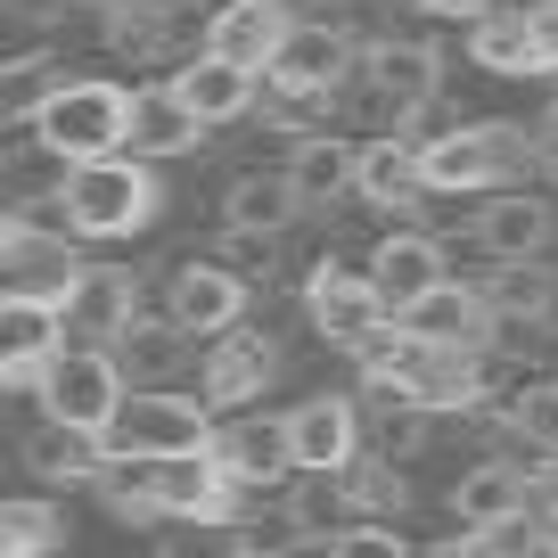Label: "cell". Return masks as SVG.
Returning <instances> with one entry per match:
<instances>
[{
	"label": "cell",
	"mask_w": 558,
	"mask_h": 558,
	"mask_svg": "<svg viewBox=\"0 0 558 558\" xmlns=\"http://www.w3.org/2000/svg\"><path fill=\"white\" fill-rule=\"evenodd\" d=\"M58 9H66V0H9V17H25V25H34V17H58Z\"/></svg>",
	"instance_id": "43"
},
{
	"label": "cell",
	"mask_w": 558,
	"mask_h": 558,
	"mask_svg": "<svg viewBox=\"0 0 558 558\" xmlns=\"http://www.w3.org/2000/svg\"><path fill=\"white\" fill-rule=\"evenodd\" d=\"M41 402H50L58 427H83V436H107V418L132 402V378L116 369V353H58L50 378H41Z\"/></svg>",
	"instance_id": "5"
},
{
	"label": "cell",
	"mask_w": 558,
	"mask_h": 558,
	"mask_svg": "<svg viewBox=\"0 0 558 558\" xmlns=\"http://www.w3.org/2000/svg\"><path fill=\"white\" fill-rule=\"evenodd\" d=\"M427 197H501V165H493L476 123L427 148Z\"/></svg>",
	"instance_id": "21"
},
{
	"label": "cell",
	"mask_w": 558,
	"mask_h": 558,
	"mask_svg": "<svg viewBox=\"0 0 558 558\" xmlns=\"http://www.w3.org/2000/svg\"><path fill=\"white\" fill-rule=\"evenodd\" d=\"M58 320H66V353H116L140 329V279L116 263H90V279L58 304Z\"/></svg>",
	"instance_id": "6"
},
{
	"label": "cell",
	"mask_w": 558,
	"mask_h": 558,
	"mask_svg": "<svg viewBox=\"0 0 558 558\" xmlns=\"http://www.w3.org/2000/svg\"><path fill=\"white\" fill-rule=\"evenodd\" d=\"M99 501L116 509V518H132V525H165L157 485H148V460H107L99 469Z\"/></svg>",
	"instance_id": "32"
},
{
	"label": "cell",
	"mask_w": 558,
	"mask_h": 558,
	"mask_svg": "<svg viewBox=\"0 0 558 558\" xmlns=\"http://www.w3.org/2000/svg\"><path fill=\"white\" fill-rule=\"evenodd\" d=\"M493 345L501 353H542V345H558V337H550V320H493Z\"/></svg>",
	"instance_id": "38"
},
{
	"label": "cell",
	"mask_w": 558,
	"mask_h": 558,
	"mask_svg": "<svg viewBox=\"0 0 558 558\" xmlns=\"http://www.w3.org/2000/svg\"><path fill=\"white\" fill-rule=\"evenodd\" d=\"M469 58L501 83H525L542 74V41H534V9H493L485 25H469Z\"/></svg>",
	"instance_id": "22"
},
{
	"label": "cell",
	"mask_w": 558,
	"mask_h": 558,
	"mask_svg": "<svg viewBox=\"0 0 558 558\" xmlns=\"http://www.w3.org/2000/svg\"><path fill=\"white\" fill-rule=\"evenodd\" d=\"M362 427H369V452L378 460H411L427 444V411H418L402 386H369L362 395Z\"/></svg>",
	"instance_id": "26"
},
{
	"label": "cell",
	"mask_w": 558,
	"mask_h": 558,
	"mask_svg": "<svg viewBox=\"0 0 558 558\" xmlns=\"http://www.w3.org/2000/svg\"><path fill=\"white\" fill-rule=\"evenodd\" d=\"M509 436L558 452V378H525V386H518V427H509Z\"/></svg>",
	"instance_id": "34"
},
{
	"label": "cell",
	"mask_w": 558,
	"mask_h": 558,
	"mask_svg": "<svg viewBox=\"0 0 558 558\" xmlns=\"http://www.w3.org/2000/svg\"><path fill=\"white\" fill-rule=\"evenodd\" d=\"M165 83L181 90V107H190L206 132H214V123H239V116H255V107H263V74L222 66V58H206V50H197L181 74H165Z\"/></svg>",
	"instance_id": "15"
},
{
	"label": "cell",
	"mask_w": 558,
	"mask_h": 558,
	"mask_svg": "<svg viewBox=\"0 0 558 558\" xmlns=\"http://www.w3.org/2000/svg\"><path fill=\"white\" fill-rule=\"evenodd\" d=\"M427 558H501V542H493V534H444Z\"/></svg>",
	"instance_id": "39"
},
{
	"label": "cell",
	"mask_w": 558,
	"mask_h": 558,
	"mask_svg": "<svg viewBox=\"0 0 558 558\" xmlns=\"http://www.w3.org/2000/svg\"><path fill=\"white\" fill-rule=\"evenodd\" d=\"M214 460H222V476L239 493H263V485L296 476V436H288V418H230L214 436Z\"/></svg>",
	"instance_id": "12"
},
{
	"label": "cell",
	"mask_w": 558,
	"mask_h": 558,
	"mask_svg": "<svg viewBox=\"0 0 558 558\" xmlns=\"http://www.w3.org/2000/svg\"><path fill=\"white\" fill-rule=\"evenodd\" d=\"M329 558H411V542H402L395 525H353V534L329 542Z\"/></svg>",
	"instance_id": "37"
},
{
	"label": "cell",
	"mask_w": 558,
	"mask_h": 558,
	"mask_svg": "<svg viewBox=\"0 0 558 558\" xmlns=\"http://www.w3.org/2000/svg\"><path fill=\"white\" fill-rule=\"evenodd\" d=\"M107 9H116V0H107Z\"/></svg>",
	"instance_id": "45"
},
{
	"label": "cell",
	"mask_w": 558,
	"mask_h": 558,
	"mask_svg": "<svg viewBox=\"0 0 558 558\" xmlns=\"http://www.w3.org/2000/svg\"><path fill=\"white\" fill-rule=\"evenodd\" d=\"M345 509H353V525H395L402 518V501H411V485H402V469L395 460H378V452H362L345 476Z\"/></svg>",
	"instance_id": "28"
},
{
	"label": "cell",
	"mask_w": 558,
	"mask_h": 558,
	"mask_svg": "<svg viewBox=\"0 0 558 558\" xmlns=\"http://www.w3.org/2000/svg\"><path fill=\"white\" fill-rule=\"evenodd\" d=\"M165 320H181L190 337H230V329H246V279L239 271H222V263H181L173 271V288H165Z\"/></svg>",
	"instance_id": "11"
},
{
	"label": "cell",
	"mask_w": 558,
	"mask_h": 558,
	"mask_svg": "<svg viewBox=\"0 0 558 558\" xmlns=\"http://www.w3.org/2000/svg\"><path fill=\"white\" fill-rule=\"evenodd\" d=\"M107 50L132 58V66H157V58L173 50V9H157V0H116V9H107Z\"/></svg>",
	"instance_id": "29"
},
{
	"label": "cell",
	"mask_w": 558,
	"mask_h": 558,
	"mask_svg": "<svg viewBox=\"0 0 558 558\" xmlns=\"http://www.w3.org/2000/svg\"><path fill=\"white\" fill-rule=\"evenodd\" d=\"M214 402L173 386V395H132L116 418H107V460H190V452H214Z\"/></svg>",
	"instance_id": "2"
},
{
	"label": "cell",
	"mask_w": 558,
	"mask_h": 558,
	"mask_svg": "<svg viewBox=\"0 0 558 558\" xmlns=\"http://www.w3.org/2000/svg\"><path fill=\"white\" fill-rule=\"evenodd\" d=\"M288 436H296V469L304 476H345L362 460V402L353 395H313L288 411Z\"/></svg>",
	"instance_id": "10"
},
{
	"label": "cell",
	"mask_w": 558,
	"mask_h": 558,
	"mask_svg": "<svg viewBox=\"0 0 558 558\" xmlns=\"http://www.w3.org/2000/svg\"><path fill=\"white\" fill-rule=\"evenodd\" d=\"M0 263H9V296L25 304H66L90 279V263L74 255V230H0Z\"/></svg>",
	"instance_id": "8"
},
{
	"label": "cell",
	"mask_w": 558,
	"mask_h": 558,
	"mask_svg": "<svg viewBox=\"0 0 558 558\" xmlns=\"http://www.w3.org/2000/svg\"><path fill=\"white\" fill-rule=\"evenodd\" d=\"M411 9H427V17H469V25L493 17V0H411Z\"/></svg>",
	"instance_id": "41"
},
{
	"label": "cell",
	"mask_w": 558,
	"mask_h": 558,
	"mask_svg": "<svg viewBox=\"0 0 558 558\" xmlns=\"http://www.w3.org/2000/svg\"><path fill=\"white\" fill-rule=\"evenodd\" d=\"M296 9L288 0H222L206 17V58H222V66H246V74H271L279 50L296 41Z\"/></svg>",
	"instance_id": "7"
},
{
	"label": "cell",
	"mask_w": 558,
	"mask_h": 558,
	"mask_svg": "<svg viewBox=\"0 0 558 558\" xmlns=\"http://www.w3.org/2000/svg\"><path fill=\"white\" fill-rule=\"evenodd\" d=\"M123 140H132V90L99 83V74H74V83L58 90V107L41 116V148H50L66 173L123 157Z\"/></svg>",
	"instance_id": "3"
},
{
	"label": "cell",
	"mask_w": 558,
	"mask_h": 558,
	"mask_svg": "<svg viewBox=\"0 0 558 558\" xmlns=\"http://www.w3.org/2000/svg\"><path fill=\"white\" fill-rule=\"evenodd\" d=\"M197 140H206V123H197L190 107H181V90H173V83L132 90V140H123V157L165 165V157H190Z\"/></svg>",
	"instance_id": "16"
},
{
	"label": "cell",
	"mask_w": 558,
	"mask_h": 558,
	"mask_svg": "<svg viewBox=\"0 0 558 558\" xmlns=\"http://www.w3.org/2000/svg\"><path fill=\"white\" fill-rule=\"evenodd\" d=\"M58 197H66L74 239H132V230L157 222L165 181L148 173L140 157H107V165H83V173H66V181H58Z\"/></svg>",
	"instance_id": "1"
},
{
	"label": "cell",
	"mask_w": 558,
	"mask_h": 558,
	"mask_svg": "<svg viewBox=\"0 0 558 558\" xmlns=\"http://www.w3.org/2000/svg\"><path fill=\"white\" fill-rule=\"evenodd\" d=\"M362 206H386V214H411L427 197V157L411 140H362Z\"/></svg>",
	"instance_id": "20"
},
{
	"label": "cell",
	"mask_w": 558,
	"mask_h": 558,
	"mask_svg": "<svg viewBox=\"0 0 558 558\" xmlns=\"http://www.w3.org/2000/svg\"><path fill=\"white\" fill-rule=\"evenodd\" d=\"M25 469H34L41 485H99L107 444L83 436V427H58V418H41L34 436H25Z\"/></svg>",
	"instance_id": "23"
},
{
	"label": "cell",
	"mask_w": 558,
	"mask_h": 558,
	"mask_svg": "<svg viewBox=\"0 0 558 558\" xmlns=\"http://www.w3.org/2000/svg\"><path fill=\"white\" fill-rule=\"evenodd\" d=\"M157 558H246V534L222 518L206 525H157Z\"/></svg>",
	"instance_id": "33"
},
{
	"label": "cell",
	"mask_w": 558,
	"mask_h": 558,
	"mask_svg": "<svg viewBox=\"0 0 558 558\" xmlns=\"http://www.w3.org/2000/svg\"><path fill=\"white\" fill-rule=\"evenodd\" d=\"M534 41H542V74L558 66V0H534Z\"/></svg>",
	"instance_id": "40"
},
{
	"label": "cell",
	"mask_w": 558,
	"mask_h": 558,
	"mask_svg": "<svg viewBox=\"0 0 558 558\" xmlns=\"http://www.w3.org/2000/svg\"><path fill=\"white\" fill-rule=\"evenodd\" d=\"M190 362H197V337L181 329V320H140L116 345V369L132 378V395H173V378Z\"/></svg>",
	"instance_id": "18"
},
{
	"label": "cell",
	"mask_w": 558,
	"mask_h": 558,
	"mask_svg": "<svg viewBox=\"0 0 558 558\" xmlns=\"http://www.w3.org/2000/svg\"><path fill=\"white\" fill-rule=\"evenodd\" d=\"M296 214H313V206H304V190L288 181V165H279V173H239V181H230V230H263V239H279Z\"/></svg>",
	"instance_id": "24"
},
{
	"label": "cell",
	"mask_w": 558,
	"mask_h": 558,
	"mask_svg": "<svg viewBox=\"0 0 558 558\" xmlns=\"http://www.w3.org/2000/svg\"><path fill=\"white\" fill-rule=\"evenodd\" d=\"M279 378V345L263 329H230L206 345V362H197V395L222 411V402H263V386Z\"/></svg>",
	"instance_id": "14"
},
{
	"label": "cell",
	"mask_w": 558,
	"mask_h": 558,
	"mask_svg": "<svg viewBox=\"0 0 558 558\" xmlns=\"http://www.w3.org/2000/svg\"><path fill=\"white\" fill-rule=\"evenodd\" d=\"M288 181L304 190V206H337V197L362 190V140L345 132H313L296 140V157H288Z\"/></svg>",
	"instance_id": "19"
},
{
	"label": "cell",
	"mask_w": 558,
	"mask_h": 558,
	"mask_svg": "<svg viewBox=\"0 0 558 558\" xmlns=\"http://www.w3.org/2000/svg\"><path fill=\"white\" fill-rule=\"evenodd\" d=\"M66 542V518L50 501H0V558H50Z\"/></svg>",
	"instance_id": "30"
},
{
	"label": "cell",
	"mask_w": 558,
	"mask_h": 558,
	"mask_svg": "<svg viewBox=\"0 0 558 558\" xmlns=\"http://www.w3.org/2000/svg\"><path fill=\"white\" fill-rule=\"evenodd\" d=\"M525 509H534V469H509V460H476V469H460V485H452L460 534H501V525H525Z\"/></svg>",
	"instance_id": "13"
},
{
	"label": "cell",
	"mask_w": 558,
	"mask_h": 558,
	"mask_svg": "<svg viewBox=\"0 0 558 558\" xmlns=\"http://www.w3.org/2000/svg\"><path fill=\"white\" fill-rule=\"evenodd\" d=\"M222 271H239V279H271L279 271V239H263V230H230L222 222Z\"/></svg>",
	"instance_id": "36"
},
{
	"label": "cell",
	"mask_w": 558,
	"mask_h": 558,
	"mask_svg": "<svg viewBox=\"0 0 558 558\" xmlns=\"http://www.w3.org/2000/svg\"><path fill=\"white\" fill-rule=\"evenodd\" d=\"M66 83H74V74L58 66L50 50H17V58H9V74H0V107H9V123H41Z\"/></svg>",
	"instance_id": "27"
},
{
	"label": "cell",
	"mask_w": 558,
	"mask_h": 558,
	"mask_svg": "<svg viewBox=\"0 0 558 558\" xmlns=\"http://www.w3.org/2000/svg\"><path fill=\"white\" fill-rule=\"evenodd\" d=\"M542 173L558 181V107H550V123H542Z\"/></svg>",
	"instance_id": "42"
},
{
	"label": "cell",
	"mask_w": 558,
	"mask_h": 558,
	"mask_svg": "<svg viewBox=\"0 0 558 558\" xmlns=\"http://www.w3.org/2000/svg\"><path fill=\"white\" fill-rule=\"evenodd\" d=\"M493 304V320H550L558 313V271L550 263H501L493 279H476Z\"/></svg>",
	"instance_id": "25"
},
{
	"label": "cell",
	"mask_w": 558,
	"mask_h": 558,
	"mask_svg": "<svg viewBox=\"0 0 558 558\" xmlns=\"http://www.w3.org/2000/svg\"><path fill=\"white\" fill-rule=\"evenodd\" d=\"M476 246H485L493 263H542V246H550V206H542L534 190H501L476 206Z\"/></svg>",
	"instance_id": "17"
},
{
	"label": "cell",
	"mask_w": 558,
	"mask_h": 558,
	"mask_svg": "<svg viewBox=\"0 0 558 558\" xmlns=\"http://www.w3.org/2000/svg\"><path fill=\"white\" fill-rule=\"evenodd\" d=\"M304 313H313L320 345H337V353H362L369 337L395 320V313H386V296L369 288V271H345L337 255L313 263V279H304Z\"/></svg>",
	"instance_id": "4"
},
{
	"label": "cell",
	"mask_w": 558,
	"mask_h": 558,
	"mask_svg": "<svg viewBox=\"0 0 558 558\" xmlns=\"http://www.w3.org/2000/svg\"><path fill=\"white\" fill-rule=\"evenodd\" d=\"M157 9H173V17H181V9H206V17H214V0H157Z\"/></svg>",
	"instance_id": "44"
},
{
	"label": "cell",
	"mask_w": 558,
	"mask_h": 558,
	"mask_svg": "<svg viewBox=\"0 0 558 558\" xmlns=\"http://www.w3.org/2000/svg\"><path fill=\"white\" fill-rule=\"evenodd\" d=\"M288 518L304 525V542H337V534H353V509H345V485H337V476H304V485L288 493Z\"/></svg>",
	"instance_id": "31"
},
{
	"label": "cell",
	"mask_w": 558,
	"mask_h": 558,
	"mask_svg": "<svg viewBox=\"0 0 558 558\" xmlns=\"http://www.w3.org/2000/svg\"><path fill=\"white\" fill-rule=\"evenodd\" d=\"M239 534H246V558H296L304 550V525L288 518V509H255Z\"/></svg>",
	"instance_id": "35"
},
{
	"label": "cell",
	"mask_w": 558,
	"mask_h": 558,
	"mask_svg": "<svg viewBox=\"0 0 558 558\" xmlns=\"http://www.w3.org/2000/svg\"><path fill=\"white\" fill-rule=\"evenodd\" d=\"M369 288L386 296V313H418V304L436 296V288H452V271H444V246L427 239V230H386L378 246H369Z\"/></svg>",
	"instance_id": "9"
}]
</instances>
